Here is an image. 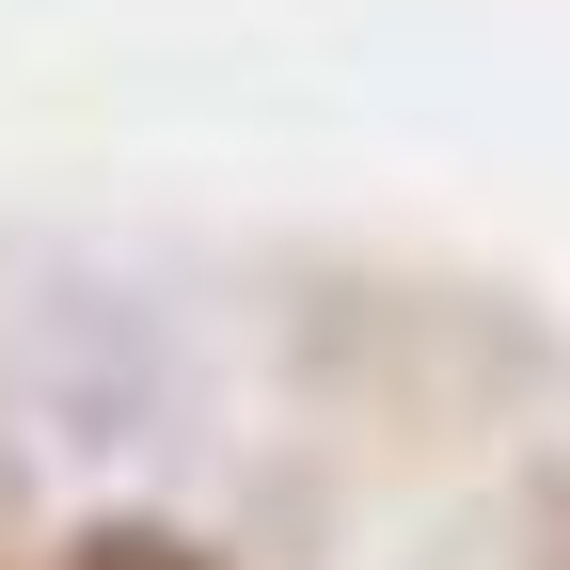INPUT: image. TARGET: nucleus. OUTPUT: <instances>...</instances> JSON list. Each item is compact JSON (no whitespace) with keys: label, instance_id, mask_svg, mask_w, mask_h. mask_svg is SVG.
Instances as JSON below:
<instances>
[{"label":"nucleus","instance_id":"f257e3e1","mask_svg":"<svg viewBox=\"0 0 570 570\" xmlns=\"http://www.w3.org/2000/svg\"><path fill=\"white\" fill-rule=\"evenodd\" d=\"M63 570H223L190 523H159V508H111V523H80L63 539Z\"/></svg>","mask_w":570,"mask_h":570}]
</instances>
